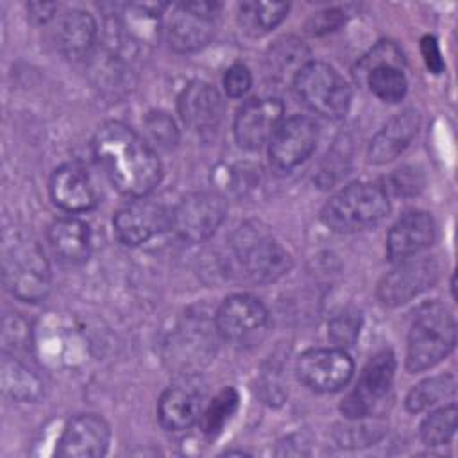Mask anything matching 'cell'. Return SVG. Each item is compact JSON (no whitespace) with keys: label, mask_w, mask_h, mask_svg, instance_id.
I'll return each instance as SVG.
<instances>
[{"label":"cell","mask_w":458,"mask_h":458,"mask_svg":"<svg viewBox=\"0 0 458 458\" xmlns=\"http://www.w3.org/2000/svg\"><path fill=\"white\" fill-rule=\"evenodd\" d=\"M200 397L191 388L170 386L157 401V419L166 431H184L200 417Z\"/></svg>","instance_id":"cell-22"},{"label":"cell","mask_w":458,"mask_h":458,"mask_svg":"<svg viewBox=\"0 0 458 458\" xmlns=\"http://www.w3.org/2000/svg\"><path fill=\"white\" fill-rule=\"evenodd\" d=\"M318 129L308 116H292L283 120L268 141L270 165L277 172H290L306 161L317 147Z\"/></svg>","instance_id":"cell-12"},{"label":"cell","mask_w":458,"mask_h":458,"mask_svg":"<svg viewBox=\"0 0 458 458\" xmlns=\"http://www.w3.org/2000/svg\"><path fill=\"white\" fill-rule=\"evenodd\" d=\"M310 50L297 38H281L277 39L267 54L268 73L276 79H293L297 73L310 63Z\"/></svg>","instance_id":"cell-24"},{"label":"cell","mask_w":458,"mask_h":458,"mask_svg":"<svg viewBox=\"0 0 458 458\" xmlns=\"http://www.w3.org/2000/svg\"><path fill=\"white\" fill-rule=\"evenodd\" d=\"M352 424L336 429L335 437L338 445L342 447H358V445H370L379 440L385 433V424L381 422H365L363 419H349Z\"/></svg>","instance_id":"cell-31"},{"label":"cell","mask_w":458,"mask_h":458,"mask_svg":"<svg viewBox=\"0 0 458 458\" xmlns=\"http://www.w3.org/2000/svg\"><path fill=\"white\" fill-rule=\"evenodd\" d=\"M394 374L395 358L392 351L383 349L376 352L363 367L356 386L347 394V397L340 404L342 413L347 419H365L372 415L390 392Z\"/></svg>","instance_id":"cell-7"},{"label":"cell","mask_w":458,"mask_h":458,"mask_svg":"<svg viewBox=\"0 0 458 458\" xmlns=\"http://www.w3.org/2000/svg\"><path fill=\"white\" fill-rule=\"evenodd\" d=\"M360 327H361L360 313L354 310H344L342 313L331 318L327 335L336 347L345 349L356 342L360 335Z\"/></svg>","instance_id":"cell-32"},{"label":"cell","mask_w":458,"mask_h":458,"mask_svg":"<svg viewBox=\"0 0 458 458\" xmlns=\"http://www.w3.org/2000/svg\"><path fill=\"white\" fill-rule=\"evenodd\" d=\"M252 86V75H250V70L242 64V63H236L233 66H229L224 73V89L229 97H243Z\"/></svg>","instance_id":"cell-35"},{"label":"cell","mask_w":458,"mask_h":458,"mask_svg":"<svg viewBox=\"0 0 458 458\" xmlns=\"http://www.w3.org/2000/svg\"><path fill=\"white\" fill-rule=\"evenodd\" d=\"M236 267L250 283H272L288 272L290 254L256 222L243 224L231 240Z\"/></svg>","instance_id":"cell-4"},{"label":"cell","mask_w":458,"mask_h":458,"mask_svg":"<svg viewBox=\"0 0 458 458\" xmlns=\"http://www.w3.org/2000/svg\"><path fill=\"white\" fill-rule=\"evenodd\" d=\"M52 274L43 249L34 240H16L4 254V284L20 301H43L50 290Z\"/></svg>","instance_id":"cell-5"},{"label":"cell","mask_w":458,"mask_h":458,"mask_svg":"<svg viewBox=\"0 0 458 458\" xmlns=\"http://www.w3.org/2000/svg\"><path fill=\"white\" fill-rule=\"evenodd\" d=\"M360 68L365 73L370 91L383 102L394 104L406 95L408 82L401 66L392 63H372L360 64Z\"/></svg>","instance_id":"cell-25"},{"label":"cell","mask_w":458,"mask_h":458,"mask_svg":"<svg viewBox=\"0 0 458 458\" xmlns=\"http://www.w3.org/2000/svg\"><path fill=\"white\" fill-rule=\"evenodd\" d=\"M113 227L123 245L136 247L172 227V211L163 204L138 197L116 211Z\"/></svg>","instance_id":"cell-13"},{"label":"cell","mask_w":458,"mask_h":458,"mask_svg":"<svg viewBox=\"0 0 458 458\" xmlns=\"http://www.w3.org/2000/svg\"><path fill=\"white\" fill-rule=\"evenodd\" d=\"M456 424H458V408L456 404H447L442 406L435 411H431L420 424V440L429 445V447H437V445H444L447 444L456 431Z\"/></svg>","instance_id":"cell-30"},{"label":"cell","mask_w":458,"mask_h":458,"mask_svg":"<svg viewBox=\"0 0 458 458\" xmlns=\"http://www.w3.org/2000/svg\"><path fill=\"white\" fill-rule=\"evenodd\" d=\"M55 9H57V4L32 2V4H29V16L38 23H45L54 16Z\"/></svg>","instance_id":"cell-38"},{"label":"cell","mask_w":458,"mask_h":458,"mask_svg":"<svg viewBox=\"0 0 458 458\" xmlns=\"http://www.w3.org/2000/svg\"><path fill=\"white\" fill-rule=\"evenodd\" d=\"M48 243L54 254L70 265H77L86 261L89 256L91 238L89 227L79 218H57L48 227Z\"/></svg>","instance_id":"cell-21"},{"label":"cell","mask_w":458,"mask_h":458,"mask_svg":"<svg viewBox=\"0 0 458 458\" xmlns=\"http://www.w3.org/2000/svg\"><path fill=\"white\" fill-rule=\"evenodd\" d=\"M222 4L188 2L174 7L168 21V43L177 52H195L206 47L215 34V18Z\"/></svg>","instance_id":"cell-9"},{"label":"cell","mask_w":458,"mask_h":458,"mask_svg":"<svg viewBox=\"0 0 458 458\" xmlns=\"http://www.w3.org/2000/svg\"><path fill=\"white\" fill-rule=\"evenodd\" d=\"M456 344V322L453 313L440 302L422 304L413 317L408 347L406 369L420 372L442 361Z\"/></svg>","instance_id":"cell-2"},{"label":"cell","mask_w":458,"mask_h":458,"mask_svg":"<svg viewBox=\"0 0 458 458\" xmlns=\"http://www.w3.org/2000/svg\"><path fill=\"white\" fill-rule=\"evenodd\" d=\"M91 145L97 161L120 193L138 199L159 184L163 166L157 154L129 125L106 122L95 132Z\"/></svg>","instance_id":"cell-1"},{"label":"cell","mask_w":458,"mask_h":458,"mask_svg":"<svg viewBox=\"0 0 458 458\" xmlns=\"http://www.w3.org/2000/svg\"><path fill=\"white\" fill-rule=\"evenodd\" d=\"M111 431L107 422L95 413L73 417L63 429L55 454L61 458H95L107 451Z\"/></svg>","instance_id":"cell-16"},{"label":"cell","mask_w":458,"mask_h":458,"mask_svg":"<svg viewBox=\"0 0 458 458\" xmlns=\"http://www.w3.org/2000/svg\"><path fill=\"white\" fill-rule=\"evenodd\" d=\"M437 279L438 263L433 258H406L381 277L377 297L385 306H401L431 288Z\"/></svg>","instance_id":"cell-11"},{"label":"cell","mask_w":458,"mask_h":458,"mask_svg":"<svg viewBox=\"0 0 458 458\" xmlns=\"http://www.w3.org/2000/svg\"><path fill=\"white\" fill-rule=\"evenodd\" d=\"M295 370L299 381L310 390L329 394L349 383L354 372V363L340 347L310 349L299 356Z\"/></svg>","instance_id":"cell-10"},{"label":"cell","mask_w":458,"mask_h":458,"mask_svg":"<svg viewBox=\"0 0 458 458\" xmlns=\"http://www.w3.org/2000/svg\"><path fill=\"white\" fill-rule=\"evenodd\" d=\"M50 197L64 211H88L97 204V193L86 170L68 163L59 166L50 179Z\"/></svg>","instance_id":"cell-19"},{"label":"cell","mask_w":458,"mask_h":458,"mask_svg":"<svg viewBox=\"0 0 458 458\" xmlns=\"http://www.w3.org/2000/svg\"><path fill=\"white\" fill-rule=\"evenodd\" d=\"M288 13L284 2H243L240 4V23L252 34L259 36L277 27Z\"/></svg>","instance_id":"cell-27"},{"label":"cell","mask_w":458,"mask_h":458,"mask_svg":"<svg viewBox=\"0 0 458 458\" xmlns=\"http://www.w3.org/2000/svg\"><path fill=\"white\" fill-rule=\"evenodd\" d=\"M420 52L422 57L426 61V66L433 72V73H440L444 70V61H442V54L438 48V43L433 36H424L420 41Z\"/></svg>","instance_id":"cell-36"},{"label":"cell","mask_w":458,"mask_h":458,"mask_svg":"<svg viewBox=\"0 0 458 458\" xmlns=\"http://www.w3.org/2000/svg\"><path fill=\"white\" fill-rule=\"evenodd\" d=\"M419 184H420V182L417 181V174H415V170H408V168H404V170L395 172V174H394V177H392V188L395 190V193H397V195L415 193V191H417V188H420Z\"/></svg>","instance_id":"cell-37"},{"label":"cell","mask_w":458,"mask_h":458,"mask_svg":"<svg viewBox=\"0 0 458 458\" xmlns=\"http://www.w3.org/2000/svg\"><path fill=\"white\" fill-rule=\"evenodd\" d=\"M177 111L181 120L199 134H213L222 120L224 106L218 91L204 82H190L179 95Z\"/></svg>","instance_id":"cell-17"},{"label":"cell","mask_w":458,"mask_h":458,"mask_svg":"<svg viewBox=\"0 0 458 458\" xmlns=\"http://www.w3.org/2000/svg\"><path fill=\"white\" fill-rule=\"evenodd\" d=\"M420 118L417 111L406 109L401 114L394 116L385 127L372 138L369 147V159L370 163L383 165L392 159H395L399 154L404 152V148L410 145V141L415 138L419 131Z\"/></svg>","instance_id":"cell-20"},{"label":"cell","mask_w":458,"mask_h":458,"mask_svg":"<svg viewBox=\"0 0 458 458\" xmlns=\"http://www.w3.org/2000/svg\"><path fill=\"white\" fill-rule=\"evenodd\" d=\"M225 218V200L215 191L184 195L172 209V229L190 243H200L215 234Z\"/></svg>","instance_id":"cell-8"},{"label":"cell","mask_w":458,"mask_h":458,"mask_svg":"<svg viewBox=\"0 0 458 458\" xmlns=\"http://www.w3.org/2000/svg\"><path fill=\"white\" fill-rule=\"evenodd\" d=\"M456 392V379L453 374H440L428 377L415 385L406 395V408L411 413L429 410L431 406L453 399Z\"/></svg>","instance_id":"cell-26"},{"label":"cell","mask_w":458,"mask_h":458,"mask_svg":"<svg viewBox=\"0 0 458 458\" xmlns=\"http://www.w3.org/2000/svg\"><path fill=\"white\" fill-rule=\"evenodd\" d=\"M284 107L277 98H250L234 116V138L242 148L256 150L270 141L283 122Z\"/></svg>","instance_id":"cell-15"},{"label":"cell","mask_w":458,"mask_h":458,"mask_svg":"<svg viewBox=\"0 0 458 458\" xmlns=\"http://www.w3.org/2000/svg\"><path fill=\"white\" fill-rule=\"evenodd\" d=\"M238 403L240 397L233 386H225L224 390H220L206 406V410L200 411V431L208 437H216L238 410Z\"/></svg>","instance_id":"cell-29"},{"label":"cell","mask_w":458,"mask_h":458,"mask_svg":"<svg viewBox=\"0 0 458 458\" xmlns=\"http://www.w3.org/2000/svg\"><path fill=\"white\" fill-rule=\"evenodd\" d=\"M145 127L147 132L150 134V138L165 148H170L177 143L179 134H177V127L174 123V120L163 113V111H154L150 114H147L145 118Z\"/></svg>","instance_id":"cell-33"},{"label":"cell","mask_w":458,"mask_h":458,"mask_svg":"<svg viewBox=\"0 0 458 458\" xmlns=\"http://www.w3.org/2000/svg\"><path fill=\"white\" fill-rule=\"evenodd\" d=\"M2 383L4 390L18 401H34L41 395L39 377L18 360L4 358L2 363Z\"/></svg>","instance_id":"cell-28"},{"label":"cell","mask_w":458,"mask_h":458,"mask_svg":"<svg viewBox=\"0 0 458 458\" xmlns=\"http://www.w3.org/2000/svg\"><path fill=\"white\" fill-rule=\"evenodd\" d=\"M57 47L70 59L86 57L97 38V23L93 16L81 9L63 14L57 25Z\"/></svg>","instance_id":"cell-23"},{"label":"cell","mask_w":458,"mask_h":458,"mask_svg":"<svg viewBox=\"0 0 458 458\" xmlns=\"http://www.w3.org/2000/svg\"><path fill=\"white\" fill-rule=\"evenodd\" d=\"M268 313L263 302L247 293L227 297L216 310L215 324L218 333L234 344L256 340L267 327Z\"/></svg>","instance_id":"cell-14"},{"label":"cell","mask_w":458,"mask_h":458,"mask_svg":"<svg viewBox=\"0 0 458 458\" xmlns=\"http://www.w3.org/2000/svg\"><path fill=\"white\" fill-rule=\"evenodd\" d=\"M345 13H342L340 9H322L318 13H313L308 20H306V32L313 34V36H320V34H327L336 30L344 21H345Z\"/></svg>","instance_id":"cell-34"},{"label":"cell","mask_w":458,"mask_h":458,"mask_svg":"<svg viewBox=\"0 0 458 458\" xmlns=\"http://www.w3.org/2000/svg\"><path fill=\"white\" fill-rule=\"evenodd\" d=\"M388 209L385 188L374 182H352L326 202L320 218L336 233H354L377 224Z\"/></svg>","instance_id":"cell-3"},{"label":"cell","mask_w":458,"mask_h":458,"mask_svg":"<svg viewBox=\"0 0 458 458\" xmlns=\"http://www.w3.org/2000/svg\"><path fill=\"white\" fill-rule=\"evenodd\" d=\"M292 84L299 100L313 113L331 120L347 114L351 106V88L333 66L320 61H310Z\"/></svg>","instance_id":"cell-6"},{"label":"cell","mask_w":458,"mask_h":458,"mask_svg":"<svg viewBox=\"0 0 458 458\" xmlns=\"http://www.w3.org/2000/svg\"><path fill=\"white\" fill-rule=\"evenodd\" d=\"M435 240V224L426 211L404 213L388 231L386 254L390 261H403L428 249Z\"/></svg>","instance_id":"cell-18"}]
</instances>
